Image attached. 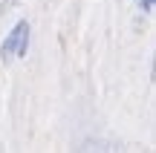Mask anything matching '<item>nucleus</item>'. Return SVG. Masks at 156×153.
<instances>
[{
	"mask_svg": "<svg viewBox=\"0 0 156 153\" xmlns=\"http://www.w3.org/2000/svg\"><path fill=\"white\" fill-rule=\"evenodd\" d=\"M26 35H29V26L20 20V23H17V26L9 32V38L3 40V46H0V55H3V61H6V58H12V52H15L17 46H20V40L26 38Z\"/></svg>",
	"mask_w": 156,
	"mask_h": 153,
	"instance_id": "nucleus-1",
	"label": "nucleus"
},
{
	"mask_svg": "<svg viewBox=\"0 0 156 153\" xmlns=\"http://www.w3.org/2000/svg\"><path fill=\"white\" fill-rule=\"evenodd\" d=\"M142 9H145V12H151V9H153V0H142Z\"/></svg>",
	"mask_w": 156,
	"mask_h": 153,
	"instance_id": "nucleus-2",
	"label": "nucleus"
}]
</instances>
